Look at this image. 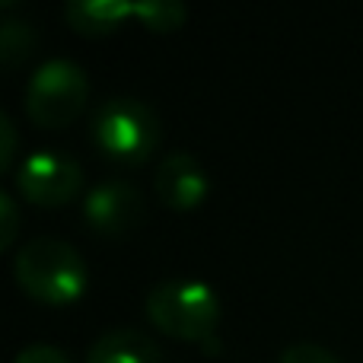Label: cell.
Segmentation results:
<instances>
[{
	"label": "cell",
	"mask_w": 363,
	"mask_h": 363,
	"mask_svg": "<svg viewBox=\"0 0 363 363\" xmlns=\"http://www.w3.org/2000/svg\"><path fill=\"white\" fill-rule=\"evenodd\" d=\"M134 13H138L150 29H160V32L176 29V26H182L188 16L182 0H138V4H134Z\"/></svg>",
	"instance_id": "11"
},
{
	"label": "cell",
	"mask_w": 363,
	"mask_h": 363,
	"mask_svg": "<svg viewBox=\"0 0 363 363\" xmlns=\"http://www.w3.org/2000/svg\"><path fill=\"white\" fill-rule=\"evenodd\" d=\"M0 134H4V147H0V166H10L13 163V150H16V128H13L10 115L0 112Z\"/></svg>",
	"instance_id": "15"
},
{
	"label": "cell",
	"mask_w": 363,
	"mask_h": 363,
	"mask_svg": "<svg viewBox=\"0 0 363 363\" xmlns=\"http://www.w3.org/2000/svg\"><path fill=\"white\" fill-rule=\"evenodd\" d=\"M157 194L163 204L188 211L207 194V172L188 150L166 153L157 166Z\"/></svg>",
	"instance_id": "7"
},
{
	"label": "cell",
	"mask_w": 363,
	"mask_h": 363,
	"mask_svg": "<svg viewBox=\"0 0 363 363\" xmlns=\"http://www.w3.org/2000/svg\"><path fill=\"white\" fill-rule=\"evenodd\" d=\"M86 363H160V347L138 328H112L96 338Z\"/></svg>",
	"instance_id": "8"
},
{
	"label": "cell",
	"mask_w": 363,
	"mask_h": 363,
	"mask_svg": "<svg viewBox=\"0 0 363 363\" xmlns=\"http://www.w3.org/2000/svg\"><path fill=\"white\" fill-rule=\"evenodd\" d=\"M89 96L86 70L67 57H51L26 86V112L42 128H64L77 118Z\"/></svg>",
	"instance_id": "4"
},
{
	"label": "cell",
	"mask_w": 363,
	"mask_h": 363,
	"mask_svg": "<svg viewBox=\"0 0 363 363\" xmlns=\"http://www.w3.org/2000/svg\"><path fill=\"white\" fill-rule=\"evenodd\" d=\"M16 281L26 294L45 303H70L86 287V264L80 252L57 236H35L16 252Z\"/></svg>",
	"instance_id": "1"
},
{
	"label": "cell",
	"mask_w": 363,
	"mask_h": 363,
	"mask_svg": "<svg viewBox=\"0 0 363 363\" xmlns=\"http://www.w3.org/2000/svg\"><path fill=\"white\" fill-rule=\"evenodd\" d=\"M83 213H86V220L99 233L118 236V233H128L140 223V217H144V194L131 182H118V179L99 182L86 194Z\"/></svg>",
	"instance_id": "6"
},
{
	"label": "cell",
	"mask_w": 363,
	"mask_h": 363,
	"mask_svg": "<svg viewBox=\"0 0 363 363\" xmlns=\"http://www.w3.org/2000/svg\"><path fill=\"white\" fill-rule=\"evenodd\" d=\"M0 245H10L13 236H16V226H19V217H16V204H13L10 191H0Z\"/></svg>",
	"instance_id": "14"
},
{
	"label": "cell",
	"mask_w": 363,
	"mask_h": 363,
	"mask_svg": "<svg viewBox=\"0 0 363 363\" xmlns=\"http://www.w3.org/2000/svg\"><path fill=\"white\" fill-rule=\"evenodd\" d=\"M277 363H341V360L322 345H313V341H296V345L284 347Z\"/></svg>",
	"instance_id": "12"
},
{
	"label": "cell",
	"mask_w": 363,
	"mask_h": 363,
	"mask_svg": "<svg viewBox=\"0 0 363 363\" xmlns=\"http://www.w3.org/2000/svg\"><path fill=\"white\" fill-rule=\"evenodd\" d=\"M147 315L166 335L207 341L220 319V300L207 284L191 277H169L150 287Z\"/></svg>",
	"instance_id": "3"
},
{
	"label": "cell",
	"mask_w": 363,
	"mask_h": 363,
	"mask_svg": "<svg viewBox=\"0 0 363 363\" xmlns=\"http://www.w3.org/2000/svg\"><path fill=\"white\" fill-rule=\"evenodd\" d=\"M64 13L74 29L96 35V32H108L121 16L134 13V4L131 0H67Z\"/></svg>",
	"instance_id": "9"
},
{
	"label": "cell",
	"mask_w": 363,
	"mask_h": 363,
	"mask_svg": "<svg viewBox=\"0 0 363 363\" xmlns=\"http://www.w3.org/2000/svg\"><path fill=\"white\" fill-rule=\"evenodd\" d=\"M16 185L35 204H67L80 188V163L64 150H35L19 163Z\"/></svg>",
	"instance_id": "5"
},
{
	"label": "cell",
	"mask_w": 363,
	"mask_h": 363,
	"mask_svg": "<svg viewBox=\"0 0 363 363\" xmlns=\"http://www.w3.org/2000/svg\"><path fill=\"white\" fill-rule=\"evenodd\" d=\"M89 134L115 163H144L160 144V121L147 102L134 96H108L96 106Z\"/></svg>",
	"instance_id": "2"
},
{
	"label": "cell",
	"mask_w": 363,
	"mask_h": 363,
	"mask_svg": "<svg viewBox=\"0 0 363 363\" xmlns=\"http://www.w3.org/2000/svg\"><path fill=\"white\" fill-rule=\"evenodd\" d=\"M13 363H70L67 354L55 345H26Z\"/></svg>",
	"instance_id": "13"
},
{
	"label": "cell",
	"mask_w": 363,
	"mask_h": 363,
	"mask_svg": "<svg viewBox=\"0 0 363 363\" xmlns=\"http://www.w3.org/2000/svg\"><path fill=\"white\" fill-rule=\"evenodd\" d=\"M35 42H38L35 26L26 16H13V4L6 0L4 19H0V61H4L6 67H16L19 61H26V57L32 55Z\"/></svg>",
	"instance_id": "10"
}]
</instances>
